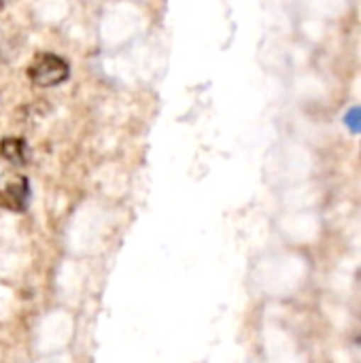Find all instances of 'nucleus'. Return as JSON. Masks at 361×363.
Instances as JSON below:
<instances>
[{
	"label": "nucleus",
	"mask_w": 361,
	"mask_h": 363,
	"mask_svg": "<svg viewBox=\"0 0 361 363\" xmlns=\"http://www.w3.org/2000/svg\"><path fill=\"white\" fill-rule=\"evenodd\" d=\"M70 66L53 53H38L32 64L28 66V79L38 87H51L60 85L68 79Z\"/></svg>",
	"instance_id": "nucleus-1"
},
{
	"label": "nucleus",
	"mask_w": 361,
	"mask_h": 363,
	"mask_svg": "<svg viewBox=\"0 0 361 363\" xmlns=\"http://www.w3.org/2000/svg\"><path fill=\"white\" fill-rule=\"evenodd\" d=\"M30 202V185L26 177H17L0 191V206L11 213H23Z\"/></svg>",
	"instance_id": "nucleus-2"
},
{
	"label": "nucleus",
	"mask_w": 361,
	"mask_h": 363,
	"mask_svg": "<svg viewBox=\"0 0 361 363\" xmlns=\"http://www.w3.org/2000/svg\"><path fill=\"white\" fill-rule=\"evenodd\" d=\"M0 157H4L13 166H23L28 160V147L23 138H2L0 140Z\"/></svg>",
	"instance_id": "nucleus-3"
},
{
	"label": "nucleus",
	"mask_w": 361,
	"mask_h": 363,
	"mask_svg": "<svg viewBox=\"0 0 361 363\" xmlns=\"http://www.w3.org/2000/svg\"><path fill=\"white\" fill-rule=\"evenodd\" d=\"M345 123L349 125L351 132H361V106L357 108H351L345 117Z\"/></svg>",
	"instance_id": "nucleus-4"
},
{
	"label": "nucleus",
	"mask_w": 361,
	"mask_h": 363,
	"mask_svg": "<svg viewBox=\"0 0 361 363\" xmlns=\"http://www.w3.org/2000/svg\"><path fill=\"white\" fill-rule=\"evenodd\" d=\"M2 4H4V0H0V6H2Z\"/></svg>",
	"instance_id": "nucleus-5"
}]
</instances>
